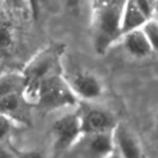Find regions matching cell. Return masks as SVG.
I'll return each mask as SVG.
<instances>
[{"label":"cell","instance_id":"obj_1","mask_svg":"<svg viewBox=\"0 0 158 158\" xmlns=\"http://www.w3.org/2000/svg\"><path fill=\"white\" fill-rule=\"evenodd\" d=\"M125 0H94L93 42L95 52L104 54L121 40V19Z\"/></svg>","mask_w":158,"mask_h":158},{"label":"cell","instance_id":"obj_2","mask_svg":"<svg viewBox=\"0 0 158 158\" xmlns=\"http://www.w3.org/2000/svg\"><path fill=\"white\" fill-rule=\"evenodd\" d=\"M63 56V46L53 44L38 52L25 67L22 74L25 77L23 98L30 105H35L37 100L38 86L43 79L49 75L60 73V60Z\"/></svg>","mask_w":158,"mask_h":158},{"label":"cell","instance_id":"obj_3","mask_svg":"<svg viewBox=\"0 0 158 158\" xmlns=\"http://www.w3.org/2000/svg\"><path fill=\"white\" fill-rule=\"evenodd\" d=\"M77 102L78 98L73 93L68 80L62 73H57L41 81L35 106L51 111L67 106H74Z\"/></svg>","mask_w":158,"mask_h":158},{"label":"cell","instance_id":"obj_4","mask_svg":"<svg viewBox=\"0 0 158 158\" xmlns=\"http://www.w3.org/2000/svg\"><path fill=\"white\" fill-rule=\"evenodd\" d=\"M73 93L78 99L95 100L104 93V85L101 79L89 70H75L70 75L65 77Z\"/></svg>","mask_w":158,"mask_h":158},{"label":"cell","instance_id":"obj_5","mask_svg":"<svg viewBox=\"0 0 158 158\" xmlns=\"http://www.w3.org/2000/svg\"><path fill=\"white\" fill-rule=\"evenodd\" d=\"M83 135L110 132L117 125L110 111L99 106H85L79 112Z\"/></svg>","mask_w":158,"mask_h":158},{"label":"cell","instance_id":"obj_6","mask_svg":"<svg viewBox=\"0 0 158 158\" xmlns=\"http://www.w3.org/2000/svg\"><path fill=\"white\" fill-rule=\"evenodd\" d=\"M57 149L70 147L83 135L79 114L69 112L57 118L52 127Z\"/></svg>","mask_w":158,"mask_h":158},{"label":"cell","instance_id":"obj_7","mask_svg":"<svg viewBox=\"0 0 158 158\" xmlns=\"http://www.w3.org/2000/svg\"><path fill=\"white\" fill-rule=\"evenodd\" d=\"M114 142L121 158H142V151L136 136L123 123H117L112 130Z\"/></svg>","mask_w":158,"mask_h":158},{"label":"cell","instance_id":"obj_8","mask_svg":"<svg viewBox=\"0 0 158 158\" xmlns=\"http://www.w3.org/2000/svg\"><path fill=\"white\" fill-rule=\"evenodd\" d=\"M121 40H122L125 49L132 57L146 58L153 52V49H152L146 35L143 33L142 28L133 30V31H130V32L122 35Z\"/></svg>","mask_w":158,"mask_h":158},{"label":"cell","instance_id":"obj_9","mask_svg":"<svg viewBox=\"0 0 158 158\" xmlns=\"http://www.w3.org/2000/svg\"><path fill=\"white\" fill-rule=\"evenodd\" d=\"M148 19L151 17H148L143 12V10L138 6L136 0H125L121 19V33L125 35L130 31L141 28Z\"/></svg>","mask_w":158,"mask_h":158},{"label":"cell","instance_id":"obj_10","mask_svg":"<svg viewBox=\"0 0 158 158\" xmlns=\"http://www.w3.org/2000/svg\"><path fill=\"white\" fill-rule=\"evenodd\" d=\"M26 106H30V104L25 100L22 91L0 98V114L9 117L11 121L15 118L23 120L26 116Z\"/></svg>","mask_w":158,"mask_h":158},{"label":"cell","instance_id":"obj_11","mask_svg":"<svg viewBox=\"0 0 158 158\" xmlns=\"http://www.w3.org/2000/svg\"><path fill=\"white\" fill-rule=\"evenodd\" d=\"M88 137V148L91 154L98 157H107L114 152V136L110 132H99L85 135Z\"/></svg>","mask_w":158,"mask_h":158},{"label":"cell","instance_id":"obj_12","mask_svg":"<svg viewBox=\"0 0 158 158\" xmlns=\"http://www.w3.org/2000/svg\"><path fill=\"white\" fill-rule=\"evenodd\" d=\"M25 88V77L22 72H7L0 75V98L12 93L22 91Z\"/></svg>","mask_w":158,"mask_h":158},{"label":"cell","instance_id":"obj_13","mask_svg":"<svg viewBox=\"0 0 158 158\" xmlns=\"http://www.w3.org/2000/svg\"><path fill=\"white\" fill-rule=\"evenodd\" d=\"M14 27L10 20L0 12V56L7 54L14 46Z\"/></svg>","mask_w":158,"mask_h":158},{"label":"cell","instance_id":"obj_14","mask_svg":"<svg viewBox=\"0 0 158 158\" xmlns=\"http://www.w3.org/2000/svg\"><path fill=\"white\" fill-rule=\"evenodd\" d=\"M141 28L146 35L153 52H158V19L154 16L148 19Z\"/></svg>","mask_w":158,"mask_h":158},{"label":"cell","instance_id":"obj_15","mask_svg":"<svg viewBox=\"0 0 158 158\" xmlns=\"http://www.w3.org/2000/svg\"><path fill=\"white\" fill-rule=\"evenodd\" d=\"M11 130V120L0 114V141H2Z\"/></svg>","mask_w":158,"mask_h":158},{"label":"cell","instance_id":"obj_16","mask_svg":"<svg viewBox=\"0 0 158 158\" xmlns=\"http://www.w3.org/2000/svg\"><path fill=\"white\" fill-rule=\"evenodd\" d=\"M12 152L17 158H43V156L38 151H16V149H12Z\"/></svg>","mask_w":158,"mask_h":158},{"label":"cell","instance_id":"obj_17","mask_svg":"<svg viewBox=\"0 0 158 158\" xmlns=\"http://www.w3.org/2000/svg\"><path fill=\"white\" fill-rule=\"evenodd\" d=\"M41 1L42 0H28V5H30V9L33 14V17L36 19L38 12H40V6H41Z\"/></svg>","mask_w":158,"mask_h":158},{"label":"cell","instance_id":"obj_18","mask_svg":"<svg viewBox=\"0 0 158 158\" xmlns=\"http://www.w3.org/2000/svg\"><path fill=\"white\" fill-rule=\"evenodd\" d=\"M0 158H10V152L0 146Z\"/></svg>","mask_w":158,"mask_h":158},{"label":"cell","instance_id":"obj_19","mask_svg":"<svg viewBox=\"0 0 158 158\" xmlns=\"http://www.w3.org/2000/svg\"><path fill=\"white\" fill-rule=\"evenodd\" d=\"M1 1H5V2L12 5V6H21L22 2H23V0H1Z\"/></svg>","mask_w":158,"mask_h":158},{"label":"cell","instance_id":"obj_20","mask_svg":"<svg viewBox=\"0 0 158 158\" xmlns=\"http://www.w3.org/2000/svg\"><path fill=\"white\" fill-rule=\"evenodd\" d=\"M79 1L80 0H67V5L70 6V7H74V6H77L79 4Z\"/></svg>","mask_w":158,"mask_h":158},{"label":"cell","instance_id":"obj_21","mask_svg":"<svg viewBox=\"0 0 158 158\" xmlns=\"http://www.w3.org/2000/svg\"><path fill=\"white\" fill-rule=\"evenodd\" d=\"M154 12L158 15V0H156V1L153 2V14H154ZM157 19H158V17H157Z\"/></svg>","mask_w":158,"mask_h":158},{"label":"cell","instance_id":"obj_22","mask_svg":"<svg viewBox=\"0 0 158 158\" xmlns=\"http://www.w3.org/2000/svg\"><path fill=\"white\" fill-rule=\"evenodd\" d=\"M107 158H121V156H120L118 153H115V152H112L110 156H107Z\"/></svg>","mask_w":158,"mask_h":158},{"label":"cell","instance_id":"obj_23","mask_svg":"<svg viewBox=\"0 0 158 158\" xmlns=\"http://www.w3.org/2000/svg\"><path fill=\"white\" fill-rule=\"evenodd\" d=\"M156 127H157V132H158V114H157V118H156Z\"/></svg>","mask_w":158,"mask_h":158}]
</instances>
